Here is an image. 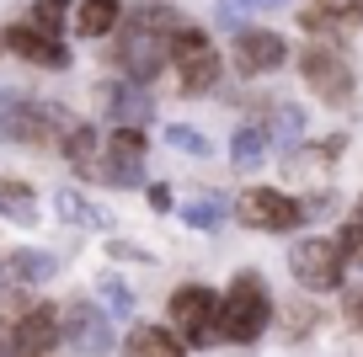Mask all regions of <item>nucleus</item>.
<instances>
[{
    "mask_svg": "<svg viewBox=\"0 0 363 357\" xmlns=\"http://www.w3.org/2000/svg\"><path fill=\"white\" fill-rule=\"evenodd\" d=\"M171 33H177V22H171V11H145L134 16V22L123 27V38H118V69H123L134 86H145V80L160 75V64H171Z\"/></svg>",
    "mask_w": 363,
    "mask_h": 357,
    "instance_id": "f257e3e1",
    "label": "nucleus"
},
{
    "mask_svg": "<svg viewBox=\"0 0 363 357\" xmlns=\"http://www.w3.org/2000/svg\"><path fill=\"white\" fill-rule=\"evenodd\" d=\"M272 320V299H267V283L257 278V272H235L225 288V299H219V331L230 336V341H257L262 331H267Z\"/></svg>",
    "mask_w": 363,
    "mask_h": 357,
    "instance_id": "f03ea898",
    "label": "nucleus"
},
{
    "mask_svg": "<svg viewBox=\"0 0 363 357\" xmlns=\"http://www.w3.org/2000/svg\"><path fill=\"white\" fill-rule=\"evenodd\" d=\"M171 320H177L182 341H193V346H208L219 341V293L203 288V283H182L177 293H171Z\"/></svg>",
    "mask_w": 363,
    "mask_h": 357,
    "instance_id": "7ed1b4c3",
    "label": "nucleus"
},
{
    "mask_svg": "<svg viewBox=\"0 0 363 357\" xmlns=\"http://www.w3.org/2000/svg\"><path fill=\"white\" fill-rule=\"evenodd\" d=\"M171 64H177V80L187 96H198V91H208L219 80V54L203 38V27H177L171 33Z\"/></svg>",
    "mask_w": 363,
    "mask_h": 357,
    "instance_id": "20e7f679",
    "label": "nucleus"
},
{
    "mask_svg": "<svg viewBox=\"0 0 363 357\" xmlns=\"http://www.w3.org/2000/svg\"><path fill=\"white\" fill-rule=\"evenodd\" d=\"M289 267H294V278L305 283L310 293H326L342 283V272H347V251L331 240V234H310V240H299L294 251H289Z\"/></svg>",
    "mask_w": 363,
    "mask_h": 357,
    "instance_id": "39448f33",
    "label": "nucleus"
},
{
    "mask_svg": "<svg viewBox=\"0 0 363 357\" xmlns=\"http://www.w3.org/2000/svg\"><path fill=\"white\" fill-rule=\"evenodd\" d=\"M299 75H305V86L315 91L320 101H331V107H342V101L352 96V69H347V59H342L337 48H326V43H310L305 54H299Z\"/></svg>",
    "mask_w": 363,
    "mask_h": 357,
    "instance_id": "423d86ee",
    "label": "nucleus"
},
{
    "mask_svg": "<svg viewBox=\"0 0 363 357\" xmlns=\"http://www.w3.org/2000/svg\"><path fill=\"white\" fill-rule=\"evenodd\" d=\"M240 219H246V230L289 234L299 219H305V208H299L289 192H278V187H246L240 192Z\"/></svg>",
    "mask_w": 363,
    "mask_h": 357,
    "instance_id": "0eeeda50",
    "label": "nucleus"
},
{
    "mask_svg": "<svg viewBox=\"0 0 363 357\" xmlns=\"http://www.w3.org/2000/svg\"><path fill=\"white\" fill-rule=\"evenodd\" d=\"M59 310L54 304H33V310H22L11 320V357H43V352H54V341H59Z\"/></svg>",
    "mask_w": 363,
    "mask_h": 357,
    "instance_id": "6e6552de",
    "label": "nucleus"
},
{
    "mask_svg": "<svg viewBox=\"0 0 363 357\" xmlns=\"http://www.w3.org/2000/svg\"><path fill=\"white\" fill-rule=\"evenodd\" d=\"M289 59V43L267 27H240L235 33V69L240 75H272Z\"/></svg>",
    "mask_w": 363,
    "mask_h": 357,
    "instance_id": "1a4fd4ad",
    "label": "nucleus"
},
{
    "mask_svg": "<svg viewBox=\"0 0 363 357\" xmlns=\"http://www.w3.org/2000/svg\"><path fill=\"white\" fill-rule=\"evenodd\" d=\"M145 134L139 128H113V139H107V176L118 181V187H134L139 171H145Z\"/></svg>",
    "mask_w": 363,
    "mask_h": 357,
    "instance_id": "9d476101",
    "label": "nucleus"
},
{
    "mask_svg": "<svg viewBox=\"0 0 363 357\" xmlns=\"http://www.w3.org/2000/svg\"><path fill=\"white\" fill-rule=\"evenodd\" d=\"M65 336H69V346H80L86 357H102L107 346H113V325H107L102 310H91V304H75V310L65 314Z\"/></svg>",
    "mask_w": 363,
    "mask_h": 357,
    "instance_id": "9b49d317",
    "label": "nucleus"
},
{
    "mask_svg": "<svg viewBox=\"0 0 363 357\" xmlns=\"http://www.w3.org/2000/svg\"><path fill=\"white\" fill-rule=\"evenodd\" d=\"M6 48H11L16 59H27V64H43V69H65V64H69L65 43H59V38H48V33H38V27H27V22L6 33Z\"/></svg>",
    "mask_w": 363,
    "mask_h": 357,
    "instance_id": "f8f14e48",
    "label": "nucleus"
},
{
    "mask_svg": "<svg viewBox=\"0 0 363 357\" xmlns=\"http://www.w3.org/2000/svg\"><path fill=\"white\" fill-rule=\"evenodd\" d=\"M123 357H187V346H182V336L166 331V325H134Z\"/></svg>",
    "mask_w": 363,
    "mask_h": 357,
    "instance_id": "ddd939ff",
    "label": "nucleus"
},
{
    "mask_svg": "<svg viewBox=\"0 0 363 357\" xmlns=\"http://www.w3.org/2000/svg\"><path fill=\"white\" fill-rule=\"evenodd\" d=\"M118 16H123V6H118V0H80L75 33H80V38H107V33L118 27Z\"/></svg>",
    "mask_w": 363,
    "mask_h": 357,
    "instance_id": "4468645a",
    "label": "nucleus"
},
{
    "mask_svg": "<svg viewBox=\"0 0 363 357\" xmlns=\"http://www.w3.org/2000/svg\"><path fill=\"white\" fill-rule=\"evenodd\" d=\"M65 155H69V166L75 171H86V176H96V128H86V123H75L65 134Z\"/></svg>",
    "mask_w": 363,
    "mask_h": 357,
    "instance_id": "2eb2a0df",
    "label": "nucleus"
},
{
    "mask_svg": "<svg viewBox=\"0 0 363 357\" xmlns=\"http://www.w3.org/2000/svg\"><path fill=\"white\" fill-rule=\"evenodd\" d=\"M102 96H107V112L123 118V128H134V123H145V118H150V101L139 96V91H128V86H107Z\"/></svg>",
    "mask_w": 363,
    "mask_h": 357,
    "instance_id": "dca6fc26",
    "label": "nucleus"
},
{
    "mask_svg": "<svg viewBox=\"0 0 363 357\" xmlns=\"http://www.w3.org/2000/svg\"><path fill=\"white\" fill-rule=\"evenodd\" d=\"M262 144H267V128H262V123H246V128H235V139H230V160H235L240 171H246V166H257V160L267 155Z\"/></svg>",
    "mask_w": 363,
    "mask_h": 357,
    "instance_id": "f3484780",
    "label": "nucleus"
},
{
    "mask_svg": "<svg viewBox=\"0 0 363 357\" xmlns=\"http://www.w3.org/2000/svg\"><path fill=\"white\" fill-rule=\"evenodd\" d=\"M65 16H69V0H38V6H33V22H27V27H38V33L59 38Z\"/></svg>",
    "mask_w": 363,
    "mask_h": 357,
    "instance_id": "a211bd4d",
    "label": "nucleus"
},
{
    "mask_svg": "<svg viewBox=\"0 0 363 357\" xmlns=\"http://www.w3.org/2000/svg\"><path fill=\"white\" fill-rule=\"evenodd\" d=\"M11 272L22 283H38V278H48V272H54V256H48V251H16L11 256Z\"/></svg>",
    "mask_w": 363,
    "mask_h": 357,
    "instance_id": "6ab92c4d",
    "label": "nucleus"
},
{
    "mask_svg": "<svg viewBox=\"0 0 363 357\" xmlns=\"http://www.w3.org/2000/svg\"><path fill=\"white\" fill-rule=\"evenodd\" d=\"M166 144H177L182 155H208V139L198 134V128H187V123H177V128H166Z\"/></svg>",
    "mask_w": 363,
    "mask_h": 357,
    "instance_id": "aec40b11",
    "label": "nucleus"
},
{
    "mask_svg": "<svg viewBox=\"0 0 363 357\" xmlns=\"http://www.w3.org/2000/svg\"><path fill=\"white\" fill-rule=\"evenodd\" d=\"M272 134L294 144V139L305 134V118H299V107H272Z\"/></svg>",
    "mask_w": 363,
    "mask_h": 357,
    "instance_id": "412c9836",
    "label": "nucleus"
},
{
    "mask_svg": "<svg viewBox=\"0 0 363 357\" xmlns=\"http://www.w3.org/2000/svg\"><path fill=\"white\" fill-rule=\"evenodd\" d=\"M182 213H187V224H193V230H219V213H225V208H219L214 198H203V203H187Z\"/></svg>",
    "mask_w": 363,
    "mask_h": 357,
    "instance_id": "4be33fe9",
    "label": "nucleus"
},
{
    "mask_svg": "<svg viewBox=\"0 0 363 357\" xmlns=\"http://www.w3.org/2000/svg\"><path fill=\"white\" fill-rule=\"evenodd\" d=\"M102 304H107L113 314H128V310H134V293H128L118 278H102Z\"/></svg>",
    "mask_w": 363,
    "mask_h": 357,
    "instance_id": "5701e85b",
    "label": "nucleus"
},
{
    "mask_svg": "<svg viewBox=\"0 0 363 357\" xmlns=\"http://www.w3.org/2000/svg\"><path fill=\"white\" fill-rule=\"evenodd\" d=\"M59 213H65V219H86V224H107L102 213L91 208L86 198H75V192H65V198H59Z\"/></svg>",
    "mask_w": 363,
    "mask_h": 357,
    "instance_id": "b1692460",
    "label": "nucleus"
},
{
    "mask_svg": "<svg viewBox=\"0 0 363 357\" xmlns=\"http://www.w3.org/2000/svg\"><path fill=\"white\" fill-rule=\"evenodd\" d=\"M0 208H16L22 219L33 213V198H27V187H22V181H0Z\"/></svg>",
    "mask_w": 363,
    "mask_h": 357,
    "instance_id": "393cba45",
    "label": "nucleus"
},
{
    "mask_svg": "<svg viewBox=\"0 0 363 357\" xmlns=\"http://www.w3.org/2000/svg\"><path fill=\"white\" fill-rule=\"evenodd\" d=\"M240 6H246V0H219V6H214V22L230 27V33H240Z\"/></svg>",
    "mask_w": 363,
    "mask_h": 357,
    "instance_id": "a878e982",
    "label": "nucleus"
},
{
    "mask_svg": "<svg viewBox=\"0 0 363 357\" xmlns=\"http://www.w3.org/2000/svg\"><path fill=\"white\" fill-rule=\"evenodd\" d=\"M337 246L347 251V256H352V251H363V224H358V219H347V224H342V234H337Z\"/></svg>",
    "mask_w": 363,
    "mask_h": 357,
    "instance_id": "bb28decb",
    "label": "nucleus"
},
{
    "mask_svg": "<svg viewBox=\"0 0 363 357\" xmlns=\"http://www.w3.org/2000/svg\"><path fill=\"white\" fill-rule=\"evenodd\" d=\"M150 208H171V192L166 187H150Z\"/></svg>",
    "mask_w": 363,
    "mask_h": 357,
    "instance_id": "cd10ccee",
    "label": "nucleus"
},
{
    "mask_svg": "<svg viewBox=\"0 0 363 357\" xmlns=\"http://www.w3.org/2000/svg\"><path fill=\"white\" fill-rule=\"evenodd\" d=\"M342 11H347V22H363V0H347Z\"/></svg>",
    "mask_w": 363,
    "mask_h": 357,
    "instance_id": "c85d7f7f",
    "label": "nucleus"
},
{
    "mask_svg": "<svg viewBox=\"0 0 363 357\" xmlns=\"http://www.w3.org/2000/svg\"><path fill=\"white\" fill-rule=\"evenodd\" d=\"M352 219H358V224H363V198H358V213H352Z\"/></svg>",
    "mask_w": 363,
    "mask_h": 357,
    "instance_id": "c756f323",
    "label": "nucleus"
},
{
    "mask_svg": "<svg viewBox=\"0 0 363 357\" xmlns=\"http://www.w3.org/2000/svg\"><path fill=\"white\" fill-rule=\"evenodd\" d=\"M257 6H278V0H257Z\"/></svg>",
    "mask_w": 363,
    "mask_h": 357,
    "instance_id": "7c9ffc66",
    "label": "nucleus"
}]
</instances>
